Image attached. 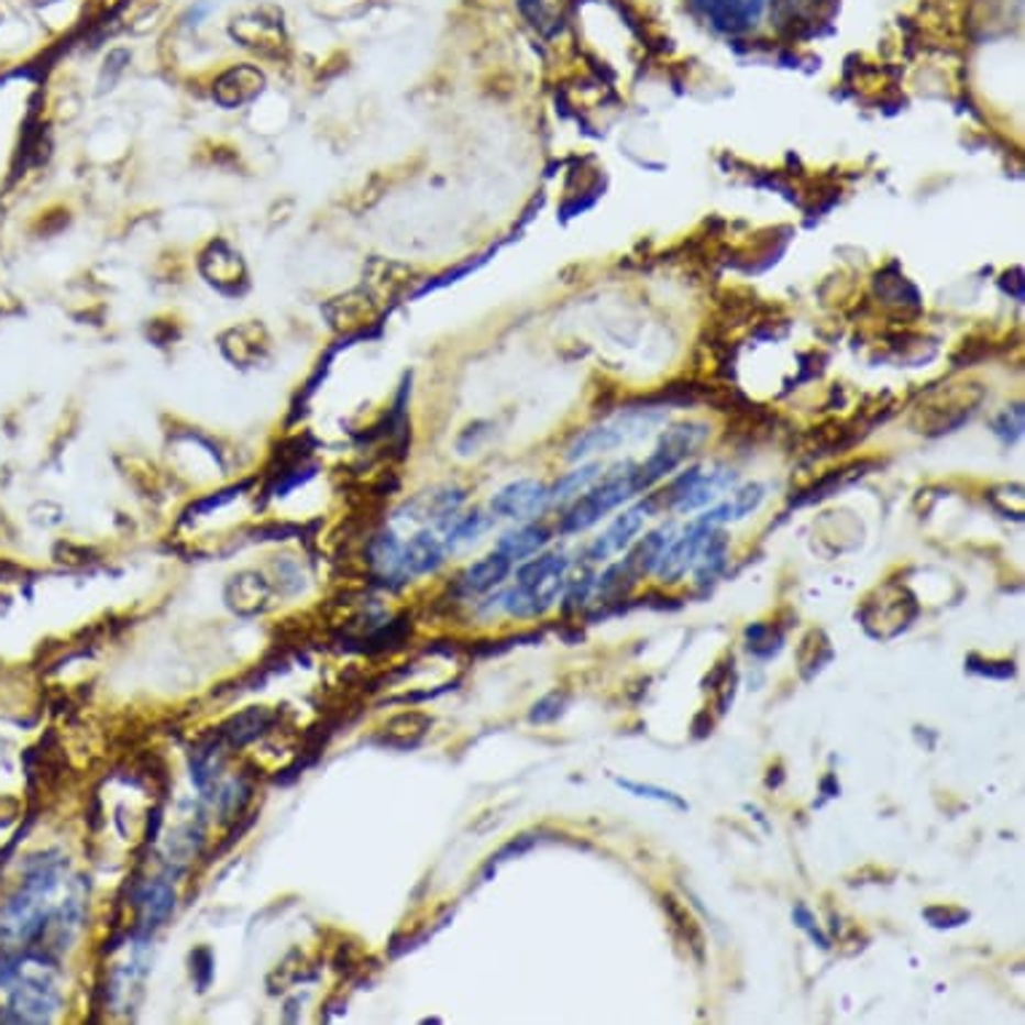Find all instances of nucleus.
Segmentation results:
<instances>
[{
    "mask_svg": "<svg viewBox=\"0 0 1025 1025\" xmlns=\"http://www.w3.org/2000/svg\"><path fill=\"white\" fill-rule=\"evenodd\" d=\"M633 494H639L637 489V465L633 462H626V465L615 467V473H609L607 478L602 481L599 486H594L588 494L577 499L566 516L561 518L559 532L561 534H577L591 529L594 523H599L607 512H613L615 508L631 499Z\"/></svg>",
    "mask_w": 1025,
    "mask_h": 1025,
    "instance_id": "1",
    "label": "nucleus"
},
{
    "mask_svg": "<svg viewBox=\"0 0 1025 1025\" xmlns=\"http://www.w3.org/2000/svg\"><path fill=\"white\" fill-rule=\"evenodd\" d=\"M706 438H709V427L701 422L676 425L663 432L655 451L650 454V460L637 467V489H652L658 481H663L666 475L674 473L687 456H693L695 451L704 447Z\"/></svg>",
    "mask_w": 1025,
    "mask_h": 1025,
    "instance_id": "2",
    "label": "nucleus"
},
{
    "mask_svg": "<svg viewBox=\"0 0 1025 1025\" xmlns=\"http://www.w3.org/2000/svg\"><path fill=\"white\" fill-rule=\"evenodd\" d=\"M918 613V602H915V596L905 585L886 583L864 602V607L859 609V620L868 628L870 637L894 639L911 628Z\"/></svg>",
    "mask_w": 1025,
    "mask_h": 1025,
    "instance_id": "3",
    "label": "nucleus"
},
{
    "mask_svg": "<svg viewBox=\"0 0 1025 1025\" xmlns=\"http://www.w3.org/2000/svg\"><path fill=\"white\" fill-rule=\"evenodd\" d=\"M974 384H967V387L959 389V393L950 395L948 403H926V406H918V411L913 414V427L915 432H924V436H945V432L959 430L961 425H967L969 419L978 414V406L982 398H972L969 400V393H972Z\"/></svg>",
    "mask_w": 1025,
    "mask_h": 1025,
    "instance_id": "4",
    "label": "nucleus"
},
{
    "mask_svg": "<svg viewBox=\"0 0 1025 1025\" xmlns=\"http://www.w3.org/2000/svg\"><path fill=\"white\" fill-rule=\"evenodd\" d=\"M231 35H234L242 46L255 48V52L277 54L279 48L285 46L283 11L272 9V5H261V9L250 11V14L234 16V22H231Z\"/></svg>",
    "mask_w": 1025,
    "mask_h": 1025,
    "instance_id": "5",
    "label": "nucleus"
},
{
    "mask_svg": "<svg viewBox=\"0 0 1025 1025\" xmlns=\"http://www.w3.org/2000/svg\"><path fill=\"white\" fill-rule=\"evenodd\" d=\"M551 505V489L540 481L523 478L516 484H508L492 497V512L494 516L512 518V521H527V518H537L542 510Z\"/></svg>",
    "mask_w": 1025,
    "mask_h": 1025,
    "instance_id": "6",
    "label": "nucleus"
},
{
    "mask_svg": "<svg viewBox=\"0 0 1025 1025\" xmlns=\"http://www.w3.org/2000/svg\"><path fill=\"white\" fill-rule=\"evenodd\" d=\"M225 607L240 618H258L274 604L272 583L258 572H236L223 588Z\"/></svg>",
    "mask_w": 1025,
    "mask_h": 1025,
    "instance_id": "7",
    "label": "nucleus"
},
{
    "mask_svg": "<svg viewBox=\"0 0 1025 1025\" xmlns=\"http://www.w3.org/2000/svg\"><path fill=\"white\" fill-rule=\"evenodd\" d=\"M709 529L714 527H709L704 518H698V521H693L685 532L671 540L666 553H663V559L658 561V566H655L661 583H669V585L680 583V580L687 575V570H693L695 559H698V551H701V542H704V537Z\"/></svg>",
    "mask_w": 1025,
    "mask_h": 1025,
    "instance_id": "8",
    "label": "nucleus"
},
{
    "mask_svg": "<svg viewBox=\"0 0 1025 1025\" xmlns=\"http://www.w3.org/2000/svg\"><path fill=\"white\" fill-rule=\"evenodd\" d=\"M765 0H695V9L723 33L738 35L760 22Z\"/></svg>",
    "mask_w": 1025,
    "mask_h": 1025,
    "instance_id": "9",
    "label": "nucleus"
},
{
    "mask_svg": "<svg viewBox=\"0 0 1025 1025\" xmlns=\"http://www.w3.org/2000/svg\"><path fill=\"white\" fill-rule=\"evenodd\" d=\"M264 87H266V78L258 67L236 65L218 78L216 89H212V97H216L218 106H223V108H242V106H247V102H253L255 97L264 91Z\"/></svg>",
    "mask_w": 1025,
    "mask_h": 1025,
    "instance_id": "10",
    "label": "nucleus"
},
{
    "mask_svg": "<svg viewBox=\"0 0 1025 1025\" xmlns=\"http://www.w3.org/2000/svg\"><path fill=\"white\" fill-rule=\"evenodd\" d=\"M277 714L266 706H250V709L234 714L218 728V738L231 749L247 747L250 741H255L258 736H264L268 728L274 725Z\"/></svg>",
    "mask_w": 1025,
    "mask_h": 1025,
    "instance_id": "11",
    "label": "nucleus"
},
{
    "mask_svg": "<svg viewBox=\"0 0 1025 1025\" xmlns=\"http://www.w3.org/2000/svg\"><path fill=\"white\" fill-rule=\"evenodd\" d=\"M644 518L647 516L639 510V505L637 508L620 512V516L609 523L607 532H604L599 540L588 548V561H607L613 553L626 551V548L633 542V537L639 534V529H642Z\"/></svg>",
    "mask_w": 1025,
    "mask_h": 1025,
    "instance_id": "12",
    "label": "nucleus"
},
{
    "mask_svg": "<svg viewBox=\"0 0 1025 1025\" xmlns=\"http://www.w3.org/2000/svg\"><path fill=\"white\" fill-rule=\"evenodd\" d=\"M639 422H620V425H602L594 427V430L583 432L575 443H572L570 451H566V460L577 462L585 460L591 454H599V451H613L618 449L620 443L628 441L631 436L639 432Z\"/></svg>",
    "mask_w": 1025,
    "mask_h": 1025,
    "instance_id": "13",
    "label": "nucleus"
},
{
    "mask_svg": "<svg viewBox=\"0 0 1025 1025\" xmlns=\"http://www.w3.org/2000/svg\"><path fill=\"white\" fill-rule=\"evenodd\" d=\"M201 272L218 290L225 293H234L236 285L245 283V266H242L240 255L225 247L223 242H216L201 255Z\"/></svg>",
    "mask_w": 1025,
    "mask_h": 1025,
    "instance_id": "14",
    "label": "nucleus"
},
{
    "mask_svg": "<svg viewBox=\"0 0 1025 1025\" xmlns=\"http://www.w3.org/2000/svg\"><path fill=\"white\" fill-rule=\"evenodd\" d=\"M510 564H512L510 559H505L503 553L494 551L486 559L475 561L473 566H467V570L462 572V577L456 580V588H460V594H465V596L489 594L492 588H497V585L508 577Z\"/></svg>",
    "mask_w": 1025,
    "mask_h": 1025,
    "instance_id": "15",
    "label": "nucleus"
},
{
    "mask_svg": "<svg viewBox=\"0 0 1025 1025\" xmlns=\"http://www.w3.org/2000/svg\"><path fill=\"white\" fill-rule=\"evenodd\" d=\"M872 467H878V462L862 460V462H851V465H846L840 470H833V473H827L825 478L816 481L814 486H808V489H803L801 494H797V497H792V505H795V508H801V505L822 503V499H827L829 494L846 489V486H851L853 481L864 478V475H868Z\"/></svg>",
    "mask_w": 1025,
    "mask_h": 1025,
    "instance_id": "16",
    "label": "nucleus"
},
{
    "mask_svg": "<svg viewBox=\"0 0 1025 1025\" xmlns=\"http://www.w3.org/2000/svg\"><path fill=\"white\" fill-rule=\"evenodd\" d=\"M447 548L432 532H419L403 545V564H406L408 575H430V572L441 570L447 559Z\"/></svg>",
    "mask_w": 1025,
    "mask_h": 1025,
    "instance_id": "17",
    "label": "nucleus"
},
{
    "mask_svg": "<svg viewBox=\"0 0 1025 1025\" xmlns=\"http://www.w3.org/2000/svg\"><path fill=\"white\" fill-rule=\"evenodd\" d=\"M674 532H676L674 523H666V527L644 534L642 540L631 548V553H628V559H626V566L631 570L633 577L642 580L644 575H650V572H655L658 561L663 559V553H666L671 540H674Z\"/></svg>",
    "mask_w": 1025,
    "mask_h": 1025,
    "instance_id": "18",
    "label": "nucleus"
},
{
    "mask_svg": "<svg viewBox=\"0 0 1025 1025\" xmlns=\"http://www.w3.org/2000/svg\"><path fill=\"white\" fill-rule=\"evenodd\" d=\"M432 728V717L425 712H400L384 725V743L395 749H414Z\"/></svg>",
    "mask_w": 1025,
    "mask_h": 1025,
    "instance_id": "19",
    "label": "nucleus"
},
{
    "mask_svg": "<svg viewBox=\"0 0 1025 1025\" xmlns=\"http://www.w3.org/2000/svg\"><path fill=\"white\" fill-rule=\"evenodd\" d=\"M548 540H551V529L542 527V523H529V527L516 529V532L499 537L494 551L503 553V556L510 561H521V559L532 556V553L540 551V548H545Z\"/></svg>",
    "mask_w": 1025,
    "mask_h": 1025,
    "instance_id": "20",
    "label": "nucleus"
},
{
    "mask_svg": "<svg viewBox=\"0 0 1025 1025\" xmlns=\"http://www.w3.org/2000/svg\"><path fill=\"white\" fill-rule=\"evenodd\" d=\"M140 911H143L145 929H158L175 911V889L167 881H151L140 894Z\"/></svg>",
    "mask_w": 1025,
    "mask_h": 1025,
    "instance_id": "21",
    "label": "nucleus"
},
{
    "mask_svg": "<svg viewBox=\"0 0 1025 1025\" xmlns=\"http://www.w3.org/2000/svg\"><path fill=\"white\" fill-rule=\"evenodd\" d=\"M661 905H663V911H666L671 924H674V929L680 932L682 939H685L687 945H691V950H693L695 959L704 961V956H706V937H704V929H701L698 921L693 918V913L687 911V907L682 905V902L676 900L674 894H663V896H661Z\"/></svg>",
    "mask_w": 1025,
    "mask_h": 1025,
    "instance_id": "22",
    "label": "nucleus"
},
{
    "mask_svg": "<svg viewBox=\"0 0 1025 1025\" xmlns=\"http://www.w3.org/2000/svg\"><path fill=\"white\" fill-rule=\"evenodd\" d=\"M835 658L833 642L822 628H814L803 637L801 647H797V666H801L803 680H814L822 669L827 666Z\"/></svg>",
    "mask_w": 1025,
    "mask_h": 1025,
    "instance_id": "23",
    "label": "nucleus"
},
{
    "mask_svg": "<svg viewBox=\"0 0 1025 1025\" xmlns=\"http://www.w3.org/2000/svg\"><path fill=\"white\" fill-rule=\"evenodd\" d=\"M368 561L379 570V575L387 580H398L403 583V577L408 575L406 564H403V545L395 540V534H379L371 540L368 545Z\"/></svg>",
    "mask_w": 1025,
    "mask_h": 1025,
    "instance_id": "24",
    "label": "nucleus"
},
{
    "mask_svg": "<svg viewBox=\"0 0 1025 1025\" xmlns=\"http://www.w3.org/2000/svg\"><path fill=\"white\" fill-rule=\"evenodd\" d=\"M734 481H736V475L728 473V470H719V473H701V478L695 481V484L691 486V492H687L685 497L676 503L674 510L693 512V510L704 508V505H709V503H714V499H717L719 492L728 489Z\"/></svg>",
    "mask_w": 1025,
    "mask_h": 1025,
    "instance_id": "25",
    "label": "nucleus"
},
{
    "mask_svg": "<svg viewBox=\"0 0 1025 1025\" xmlns=\"http://www.w3.org/2000/svg\"><path fill=\"white\" fill-rule=\"evenodd\" d=\"M784 628L779 624H752L743 628V644H747L749 655L760 658V661H771L784 647Z\"/></svg>",
    "mask_w": 1025,
    "mask_h": 1025,
    "instance_id": "26",
    "label": "nucleus"
},
{
    "mask_svg": "<svg viewBox=\"0 0 1025 1025\" xmlns=\"http://www.w3.org/2000/svg\"><path fill=\"white\" fill-rule=\"evenodd\" d=\"M604 473V467L599 462H591V465H583L575 473H566L564 478L556 481V486L551 489V503H564V499L575 497L583 489H588L596 478Z\"/></svg>",
    "mask_w": 1025,
    "mask_h": 1025,
    "instance_id": "27",
    "label": "nucleus"
},
{
    "mask_svg": "<svg viewBox=\"0 0 1025 1025\" xmlns=\"http://www.w3.org/2000/svg\"><path fill=\"white\" fill-rule=\"evenodd\" d=\"M615 784H618L620 790L631 792V795H637V797H644V801L666 803V805H671V808H676V811H687V808H691V805H687L685 801H682V797L676 795V792H671V790H663V786H658V784H642V781L618 779V776H615Z\"/></svg>",
    "mask_w": 1025,
    "mask_h": 1025,
    "instance_id": "28",
    "label": "nucleus"
},
{
    "mask_svg": "<svg viewBox=\"0 0 1025 1025\" xmlns=\"http://www.w3.org/2000/svg\"><path fill=\"white\" fill-rule=\"evenodd\" d=\"M566 704H570V693H566V691H551L548 695H542V698L532 706V712H529V723H532V725L556 723L561 714H564Z\"/></svg>",
    "mask_w": 1025,
    "mask_h": 1025,
    "instance_id": "29",
    "label": "nucleus"
},
{
    "mask_svg": "<svg viewBox=\"0 0 1025 1025\" xmlns=\"http://www.w3.org/2000/svg\"><path fill=\"white\" fill-rule=\"evenodd\" d=\"M967 671H972V674H978V676H988V680H1012V676L1017 674V666H1015V661H1010V658H1004V661H988V658H982V655H967Z\"/></svg>",
    "mask_w": 1025,
    "mask_h": 1025,
    "instance_id": "30",
    "label": "nucleus"
},
{
    "mask_svg": "<svg viewBox=\"0 0 1025 1025\" xmlns=\"http://www.w3.org/2000/svg\"><path fill=\"white\" fill-rule=\"evenodd\" d=\"M566 588V594H564V602H561V613L566 615V618H572V615L580 613V609L585 607V602H588V596H591V591H594V575H583V580H572V583H566L564 585Z\"/></svg>",
    "mask_w": 1025,
    "mask_h": 1025,
    "instance_id": "31",
    "label": "nucleus"
},
{
    "mask_svg": "<svg viewBox=\"0 0 1025 1025\" xmlns=\"http://www.w3.org/2000/svg\"><path fill=\"white\" fill-rule=\"evenodd\" d=\"M921 915H924V918L929 921L935 929H956V926L967 924L969 921V911H963V907H954V905H932V907H926Z\"/></svg>",
    "mask_w": 1025,
    "mask_h": 1025,
    "instance_id": "32",
    "label": "nucleus"
},
{
    "mask_svg": "<svg viewBox=\"0 0 1025 1025\" xmlns=\"http://www.w3.org/2000/svg\"><path fill=\"white\" fill-rule=\"evenodd\" d=\"M762 499H765V486H760V484L741 486V489L734 494V499H730V508H734V521H738V518H743V516H749V512L758 510L762 505Z\"/></svg>",
    "mask_w": 1025,
    "mask_h": 1025,
    "instance_id": "33",
    "label": "nucleus"
},
{
    "mask_svg": "<svg viewBox=\"0 0 1025 1025\" xmlns=\"http://www.w3.org/2000/svg\"><path fill=\"white\" fill-rule=\"evenodd\" d=\"M792 921H795L797 929H803L805 935L814 939V943L819 945L822 950H829V948H833V943H829V937L825 935V932H822V926L816 924L814 913H811L808 907L803 905V902H801V905H795V911H792Z\"/></svg>",
    "mask_w": 1025,
    "mask_h": 1025,
    "instance_id": "34",
    "label": "nucleus"
},
{
    "mask_svg": "<svg viewBox=\"0 0 1025 1025\" xmlns=\"http://www.w3.org/2000/svg\"><path fill=\"white\" fill-rule=\"evenodd\" d=\"M993 432H996L1004 443H1015L1017 438L1023 436V406H1015V408H1010V411H1004L1002 417L993 422Z\"/></svg>",
    "mask_w": 1025,
    "mask_h": 1025,
    "instance_id": "35",
    "label": "nucleus"
},
{
    "mask_svg": "<svg viewBox=\"0 0 1025 1025\" xmlns=\"http://www.w3.org/2000/svg\"><path fill=\"white\" fill-rule=\"evenodd\" d=\"M216 959H212L210 948H199L191 954V974L194 982H197L199 991H207V985L212 982V974H216Z\"/></svg>",
    "mask_w": 1025,
    "mask_h": 1025,
    "instance_id": "36",
    "label": "nucleus"
},
{
    "mask_svg": "<svg viewBox=\"0 0 1025 1025\" xmlns=\"http://www.w3.org/2000/svg\"><path fill=\"white\" fill-rule=\"evenodd\" d=\"M240 489H242V486H231V489L212 494V497H207V499H201V503L191 505V510H188V512H197V516H201V512H210V510L223 508L225 503H231V499H234L236 494H240Z\"/></svg>",
    "mask_w": 1025,
    "mask_h": 1025,
    "instance_id": "37",
    "label": "nucleus"
},
{
    "mask_svg": "<svg viewBox=\"0 0 1025 1025\" xmlns=\"http://www.w3.org/2000/svg\"><path fill=\"white\" fill-rule=\"evenodd\" d=\"M736 687H738V674H736V669H734L728 676H725L723 685L717 687V693H719L717 709H719V714H728L730 706H734V701H736Z\"/></svg>",
    "mask_w": 1025,
    "mask_h": 1025,
    "instance_id": "38",
    "label": "nucleus"
},
{
    "mask_svg": "<svg viewBox=\"0 0 1025 1025\" xmlns=\"http://www.w3.org/2000/svg\"><path fill=\"white\" fill-rule=\"evenodd\" d=\"M730 671H734V655H728V658H725V661H719L717 666L712 669V674L706 676L704 682H701V687H704V691H717V687L723 685L725 676H728Z\"/></svg>",
    "mask_w": 1025,
    "mask_h": 1025,
    "instance_id": "39",
    "label": "nucleus"
},
{
    "mask_svg": "<svg viewBox=\"0 0 1025 1025\" xmlns=\"http://www.w3.org/2000/svg\"><path fill=\"white\" fill-rule=\"evenodd\" d=\"M639 602H642V607H652V609H680V602L669 599V596L658 594V591H647Z\"/></svg>",
    "mask_w": 1025,
    "mask_h": 1025,
    "instance_id": "40",
    "label": "nucleus"
},
{
    "mask_svg": "<svg viewBox=\"0 0 1025 1025\" xmlns=\"http://www.w3.org/2000/svg\"><path fill=\"white\" fill-rule=\"evenodd\" d=\"M712 728H714V719H712V714L709 712H698L695 714V719H693V738H709L712 736Z\"/></svg>",
    "mask_w": 1025,
    "mask_h": 1025,
    "instance_id": "41",
    "label": "nucleus"
},
{
    "mask_svg": "<svg viewBox=\"0 0 1025 1025\" xmlns=\"http://www.w3.org/2000/svg\"><path fill=\"white\" fill-rule=\"evenodd\" d=\"M781 781H784V768H781V765H773L771 771H768V779H765L768 790H779Z\"/></svg>",
    "mask_w": 1025,
    "mask_h": 1025,
    "instance_id": "42",
    "label": "nucleus"
},
{
    "mask_svg": "<svg viewBox=\"0 0 1025 1025\" xmlns=\"http://www.w3.org/2000/svg\"><path fill=\"white\" fill-rule=\"evenodd\" d=\"M822 792H825V797H838L840 795V784L835 781V776H827L825 781H822Z\"/></svg>",
    "mask_w": 1025,
    "mask_h": 1025,
    "instance_id": "43",
    "label": "nucleus"
},
{
    "mask_svg": "<svg viewBox=\"0 0 1025 1025\" xmlns=\"http://www.w3.org/2000/svg\"><path fill=\"white\" fill-rule=\"evenodd\" d=\"M747 811H749V814H754V819H758V822H760V825H762V827H765V829H771V825H768V822H765V816H762V814H760V811H758V808H754V805H747Z\"/></svg>",
    "mask_w": 1025,
    "mask_h": 1025,
    "instance_id": "44",
    "label": "nucleus"
}]
</instances>
